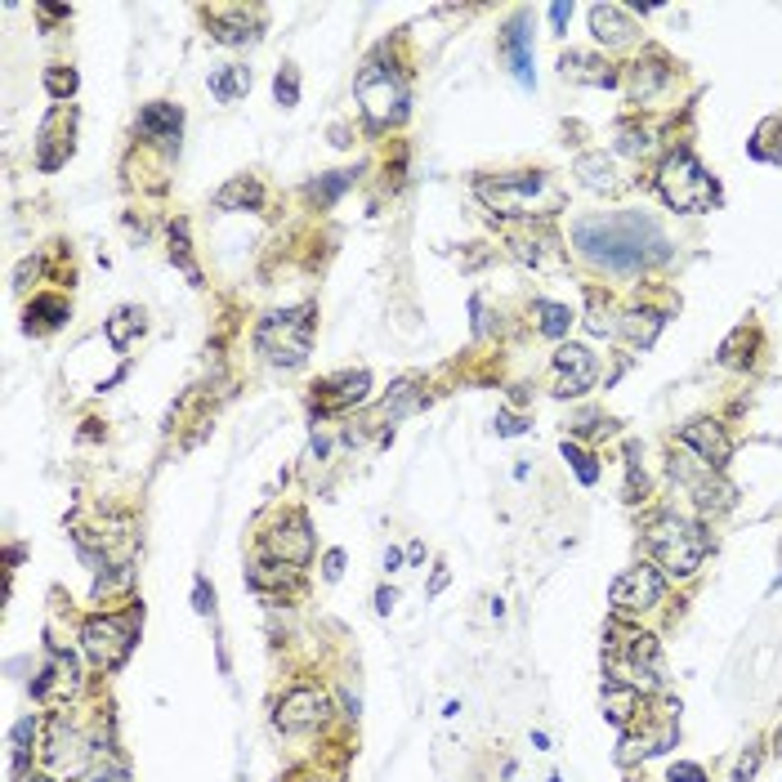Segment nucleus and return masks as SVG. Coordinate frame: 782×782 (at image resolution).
<instances>
[{
  "label": "nucleus",
  "instance_id": "obj_2",
  "mask_svg": "<svg viewBox=\"0 0 782 782\" xmlns=\"http://www.w3.org/2000/svg\"><path fill=\"white\" fill-rule=\"evenodd\" d=\"M604 671L608 684H626V689H657L662 684V657H657V644L640 631H626L622 622L608 626L604 640Z\"/></svg>",
  "mask_w": 782,
  "mask_h": 782
},
{
  "label": "nucleus",
  "instance_id": "obj_16",
  "mask_svg": "<svg viewBox=\"0 0 782 782\" xmlns=\"http://www.w3.org/2000/svg\"><path fill=\"white\" fill-rule=\"evenodd\" d=\"M501 50H505V59H510L514 76H519V85H537V68H532L528 14H514V18H510V27H505V36H501Z\"/></svg>",
  "mask_w": 782,
  "mask_h": 782
},
{
  "label": "nucleus",
  "instance_id": "obj_27",
  "mask_svg": "<svg viewBox=\"0 0 782 782\" xmlns=\"http://www.w3.org/2000/svg\"><path fill=\"white\" fill-rule=\"evenodd\" d=\"M63 318H68V304L59 295H45V300L27 304V331H54Z\"/></svg>",
  "mask_w": 782,
  "mask_h": 782
},
{
  "label": "nucleus",
  "instance_id": "obj_41",
  "mask_svg": "<svg viewBox=\"0 0 782 782\" xmlns=\"http://www.w3.org/2000/svg\"><path fill=\"white\" fill-rule=\"evenodd\" d=\"M193 608L202 617H211V608H215V590L206 586V577H197V586H193Z\"/></svg>",
  "mask_w": 782,
  "mask_h": 782
},
{
  "label": "nucleus",
  "instance_id": "obj_15",
  "mask_svg": "<svg viewBox=\"0 0 782 782\" xmlns=\"http://www.w3.org/2000/svg\"><path fill=\"white\" fill-rule=\"evenodd\" d=\"M680 443H684V452L702 456V461L715 465V470H720V465L733 456L729 434H724V429L715 425V421H689V425L680 429Z\"/></svg>",
  "mask_w": 782,
  "mask_h": 782
},
{
  "label": "nucleus",
  "instance_id": "obj_29",
  "mask_svg": "<svg viewBox=\"0 0 782 782\" xmlns=\"http://www.w3.org/2000/svg\"><path fill=\"white\" fill-rule=\"evenodd\" d=\"M246 90H251V68H224L211 76V94L219 103H237Z\"/></svg>",
  "mask_w": 782,
  "mask_h": 782
},
{
  "label": "nucleus",
  "instance_id": "obj_13",
  "mask_svg": "<svg viewBox=\"0 0 782 782\" xmlns=\"http://www.w3.org/2000/svg\"><path fill=\"white\" fill-rule=\"evenodd\" d=\"M555 371H559V389H555L559 398L586 394V389L595 385V376H599L595 354H590V349H581V345H559L555 349Z\"/></svg>",
  "mask_w": 782,
  "mask_h": 782
},
{
  "label": "nucleus",
  "instance_id": "obj_11",
  "mask_svg": "<svg viewBox=\"0 0 782 782\" xmlns=\"http://www.w3.org/2000/svg\"><path fill=\"white\" fill-rule=\"evenodd\" d=\"M327 711H331L327 693L313 689V684H300V689H291L278 702V715H273V724H278L282 733H304V729H318V724L327 720Z\"/></svg>",
  "mask_w": 782,
  "mask_h": 782
},
{
  "label": "nucleus",
  "instance_id": "obj_37",
  "mask_svg": "<svg viewBox=\"0 0 782 782\" xmlns=\"http://www.w3.org/2000/svg\"><path fill=\"white\" fill-rule=\"evenodd\" d=\"M76 782H126V769H121L117 760H99V765L85 769V774L76 778Z\"/></svg>",
  "mask_w": 782,
  "mask_h": 782
},
{
  "label": "nucleus",
  "instance_id": "obj_4",
  "mask_svg": "<svg viewBox=\"0 0 782 782\" xmlns=\"http://www.w3.org/2000/svg\"><path fill=\"white\" fill-rule=\"evenodd\" d=\"M648 550L657 555V564L675 577H693L702 568V559L711 555V532L702 523H689L680 514H666L648 528Z\"/></svg>",
  "mask_w": 782,
  "mask_h": 782
},
{
  "label": "nucleus",
  "instance_id": "obj_50",
  "mask_svg": "<svg viewBox=\"0 0 782 782\" xmlns=\"http://www.w3.org/2000/svg\"><path fill=\"white\" fill-rule=\"evenodd\" d=\"M774 590H782V577H778V581H774Z\"/></svg>",
  "mask_w": 782,
  "mask_h": 782
},
{
  "label": "nucleus",
  "instance_id": "obj_32",
  "mask_svg": "<svg viewBox=\"0 0 782 782\" xmlns=\"http://www.w3.org/2000/svg\"><path fill=\"white\" fill-rule=\"evenodd\" d=\"M564 461H572V470H577V479L586 483V488H595V483H599V465H595V456L581 452L577 443H564Z\"/></svg>",
  "mask_w": 782,
  "mask_h": 782
},
{
  "label": "nucleus",
  "instance_id": "obj_46",
  "mask_svg": "<svg viewBox=\"0 0 782 782\" xmlns=\"http://www.w3.org/2000/svg\"><path fill=\"white\" fill-rule=\"evenodd\" d=\"M568 18H572V5H550V27H555V32H564Z\"/></svg>",
  "mask_w": 782,
  "mask_h": 782
},
{
  "label": "nucleus",
  "instance_id": "obj_23",
  "mask_svg": "<svg viewBox=\"0 0 782 782\" xmlns=\"http://www.w3.org/2000/svg\"><path fill=\"white\" fill-rule=\"evenodd\" d=\"M666 327V318L662 313H653V309H635V313H626L622 322H617V331H622L626 340H631L635 349H648L657 340V331Z\"/></svg>",
  "mask_w": 782,
  "mask_h": 782
},
{
  "label": "nucleus",
  "instance_id": "obj_28",
  "mask_svg": "<svg viewBox=\"0 0 782 782\" xmlns=\"http://www.w3.org/2000/svg\"><path fill=\"white\" fill-rule=\"evenodd\" d=\"M532 313H537V327H541V336H550V340L568 336V327H572V313H568V304H555V300H537V304H532Z\"/></svg>",
  "mask_w": 782,
  "mask_h": 782
},
{
  "label": "nucleus",
  "instance_id": "obj_45",
  "mask_svg": "<svg viewBox=\"0 0 782 782\" xmlns=\"http://www.w3.org/2000/svg\"><path fill=\"white\" fill-rule=\"evenodd\" d=\"M394 604H398V595H394L389 586H385V590H376V613H380V617L394 613Z\"/></svg>",
  "mask_w": 782,
  "mask_h": 782
},
{
  "label": "nucleus",
  "instance_id": "obj_20",
  "mask_svg": "<svg viewBox=\"0 0 782 782\" xmlns=\"http://www.w3.org/2000/svg\"><path fill=\"white\" fill-rule=\"evenodd\" d=\"M179 126H184V112L175 103H148L139 112V135L157 139V143H179Z\"/></svg>",
  "mask_w": 782,
  "mask_h": 782
},
{
  "label": "nucleus",
  "instance_id": "obj_21",
  "mask_svg": "<svg viewBox=\"0 0 782 782\" xmlns=\"http://www.w3.org/2000/svg\"><path fill=\"white\" fill-rule=\"evenodd\" d=\"M215 206H219V211H260V206H264L260 179H251V175L228 179V184L215 193Z\"/></svg>",
  "mask_w": 782,
  "mask_h": 782
},
{
  "label": "nucleus",
  "instance_id": "obj_19",
  "mask_svg": "<svg viewBox=\"0 0 782 782\" xmlns=\"http://www.w3.org/2000/svg\"><path fill=\"white\" fill-rule=\"evenodd\" d=\"M590 32H595V41H604V45H631L635 41L631 14L617 9V5H595V9H590Z\"/></svg>",
  "mask_w": 782,
  "mask_h": 782
},
{
  "label": "nucleus",
  "instance_id": "obj_9",
  "mask_svg": "<svg viewBox=\"0 0 782 782\" xmlns=\"http://www.w3.org/2000/svg\"><path fill=\"white\" fill-rule=\"evenodd\" d=\"M671 474L689 488V497L702 505V510H729L733 505V488L720 479V470L715 465H707L702 456H689V452H680V456H671Z\"/></svg>",
  "mask_w": 782,
  "mask_h": 782
},
{
  "label": "nucleus",
  "instance_id": "obj_31",
  "mask_svg": "<svg viewBox=\"0 0 782 782\" xmlns=\"http://www.w3.org/2000/svg\"><path fill=\"white\" fill-rule=\"evenodd\" d=\"M349 179H354V170H331V175L322 179V184H309V197H313L318 206H331V202H336V197L349 188Z\"/></svg>",
  "mask_w": 782,
  "mask_h": 782
},
{
  "label": "nucleus",
  "instance_id": "obj_8",
  "mask_svg": "<svg viewBox=\"0 0 782 782\" xmlns=\"http://www.w3.org/2000/svg\"><path fill=\"white\" fill-rule=\"evenodd\" d=\"M81 644L90 653V662L99 671H117L130 653H135V613H121V617H94L85 622Z\"/></svg>",
  "mask_w": 782,
  "mask_h": 782
},
{
  "label": "nucleus",
  "instance_id": "obj_43",
  "mask_svg": "<svg viewBox=\"0 0 782 782\" xmlns=\"http://www.w3.org/2000/svg\"><path fill=\"white\" fill-rule=\"evenodd\" d=\"M523 429H528V421H519V416H510V412H501V416H497V434H501V438L523 434Z\"/></svg>",
  "mask_w": 782,
  "mask_h": 782
},
{
  "label": "nucleus",
  "instance_id": "obj_1",
  "mask_svg": "<svg viewBox=\"0 0 782 782\" xmlns=\"http://www.w3.org/2000/svg\"><path fill=\"white\" fill-rule=\"evenodd\" d=\"M572 242H577L581 255H590L595 264H604V269H613V273L648 269V264L671 255V242H666V233L657 228V219H648L640 211L577 219V224H572Z\"/></svg>",
  "mask_w": 782,
  "mask_h": 782
},
{
  "label": "nucleus",
  "instance_id": "obj_17",
  "mask_svg": "<svg viewBox=\"0 0 782 782\" xmlns=\"http://www.w3.org/2000/svg\"><path fill=\"white\" fill-rule=\"evenodd\" d=\"M76 684H81V680H76V662H72L68 653H59V648H54L50 662H45V671L36 675L32 693L41 702H63L68 693H76Z\"/></svg>",
  "mask_w": 782,
  "mask_h": 782
},
{
  "label": "nucleus",
  "instance_id": "obj_48",
  "mask_svg": "<svg viewBox=\"0 0 782 782\" xmlns=\"http://www.w3.org/2000/svg\"><path fill=\"white\" fill-rule=\"evenodd\" d=\"M443 586H447V568H438V572H434V581H429V595H438Z\"/></svg>",
  "mask_w": 782,
  "mask_h": 782
},
{
  "label": "nucleus",
  "instance_id": "obj_10",
  "mask_svg": "<svg viewBox=\"0 0 782 782\" xmlns=\"http://www.w3.org/2000/svg\"><path fill=\"white\" fill-rule=\"evenodd\" d=\"M662 595H666L662 572L648 568V564L631 568V572H622V577L613 581V590H608V599H613V613H617V617L648 613V608L662 604Z\"/></svg>",
  "mask_w": 782,
  "mask_h": 782
},
{
  "label": "nucleus",
  "instance_id": "obj_51",
  "mask_svg": "<svg viewBox=\"0 0 782 782\" xmlns=\"http://www.w3.org/2000/svg\"><path fill=\"white\" fill-rule=\"evenodd\" d=\"M32 782H50V778H32Z\"/></svg>",
  "mask_w": 782,
  "mask_h": 782
},
{
  "label": "nucleus",
  "instance_id": "obj_22",
  "mask_svg": "<svg viewBox=\"0 0 782 782\" xmlns=\"http://www.w3.org/2000/svg\"><path fill=\"white\" fill-rule=\"evenodd\" d=\"M581 175V184L586 188H595V193H613L622 179H617V166L604 157V152H581L577 157V166H572Z\"/></svg>",
  "mask_w": 782,
  "mask_h": 782
},
{
  "label": "nucleus",
  "instance_id": "obj_7",
  "mask_svg": "<svg viewBox=\"0 0 782 782\" xmlns=\"http://www.w3.org/2000/svg\"><path fill=\"white\" fill-rule=\"evenodd\" d=\"M354 94H358L362 117L376 130L398 126V121L407 117V85H403V76L394 68H385V63H367L354 81Z\"/></svg>",
  "mask_w": 782,
  "mask_h": 782
},
{
  "label": "nucleus",
  "instance_id": "obj_24",
  "mask_svg": "<svg viewBox=\"0 0 782 782\" xmlns=\"http://www.w3.org/2000/svg\"><path fill=\"white\" fill-rule=\"evenodd\" d=\"M514 255H519V260H528L532 269H546V273L564 264V255H559V246H555V237H550V233H541L537 242L519 237V242H514Z\"/></svg>",
  "mask_w": 782,
  "mask_h": 782
},
{
  "label": "nucleus",
  "instance_id": "obj_6",
  "mask_svg": "<svg viewBox=\"0 0 782 782\" xmlns=\"http://www.w3.org/2000/svg\"><path fill=\"white\" fill-rule=\"evenodd\" d=\"M313 309L300 304V309H282V313H269L255 331V349H260L269 362L278 367H300L309 358V345H313Z\"/></svg>",
  "mask_w": 782,
  "mask_h": 782
},
{
  "label": "nucleus",
  "instance_id": "obj_39",
  "mask_svg": "<svg viewBox=\"0 0 782 782\" xmlns=\"http://www.w3.org/2000/svg\"><path fill=\"white\" fill-rule=\"evenodd\" d=\"M666 782H707V774H702V765H689V760H675V765L666 769Z\"/></svg>",
  "mask_w": 782,
  "mask_h": 782
},
{
  "label": "nucleus",
  "instance_id": "obj_3",
  "mask_svg": "<svg viewBox=\"0 0 782 782\" xmlns=\"http://www.w3.org/2000/svg\"><path fill=\"white\" fill-rule=\"evenodd\" d=\"M479 197L501 215H555L564 206V193H559V184L546 170L479 179Z\"/></svg>",
  "mask_w": 782,
  "mask_h": 782
},
{
  "label": "nucleus",
  "instance_id": "obj_18",
  "mask_svg": "<svg viewBox=\"0 0 782 782\" xmlns=\"http://www.w3.org/2000/svg\"><path fill=\"white\" fill-rule=\"evenodd\" d=\"M559 72H564V81H581V85H604V90L617 85L613 63H604L599 54H586V50H568L559 59Z\"/></svg>",
  "mask_w": 782,
  "mask_h": 782
},
{
  "label": "nucleus",
  "instance_id": "obj_42",
  "mask_svg": "<svg viewBox=\"0 0 782 782\" xmlns=\"http://www.w3.org/2000/svg\"><path fill=\"white\" fill-rule=\"evenodd\" d=\"M340 572H345V550H327V555H322V577L340 581Z\"/></svg>",
  "mask_w": 782,
  "mask_h": 782
},
{
  "label": "nucleus",
  "instance_id": "obj_30",
  "mask_svg": "<svg viewBox=\"0 0 782 782\" xmlns=\"http://www.w3.org/2000/svg\"><path fill=\"white\" fill-rule=\"evenodd\" d=\"M170 260H175L179 269H184V278H188V282L202 286V269L193 264V251H188V224H184V219H179V224L170 228Z\"/></svg>",
  "mask_w": 782,
  "mask_h": 782
},
{
  "label": "nucleus",
  "instance_id": "obj_14",
  "mask_svg": "<svg viewBox=\"0 0 782 782\" xmlns=\"http://www.w3.org/2000/svg\"><path fill=\"white\" fill-rule=\"evenodd\" d=\"M367 394H371L367 371H340V376L318 385V412H349V407L367 403Z\"/></svg>",
  "mask_w": 782,
  "mask_h": 782
},
{
  "label": "nucleus",
  "instance_id": "obj_5",
  "mask_svg": "<svg viewBox=\"0 0 782 782\" xmlns=\"http://www.w3.org/2000/svg\"><path fill=\"white\" fill-rule=\"evenodd\" d=\"M657 193H662V202L671 206V211H684V215L711 211V206L720 202L715 179L698 166V157H689V152H675V157L662 161V170H657Z\"/></svg>",
  "mask_w": 782,
  "mask_h": 782
},
{
  "label": "nucleus",
  "instance_id": "obj_12",
  "mask_svg": "<svg viewBox=\"0 0 782 782\" xmlns=\"http://www.w3.org/2000/svg\"><path fill=\"white\" fill-rule=\"evenodd\" d=\"M269 555L278 559V564H291V568H304L313 555V532H309V519H304L300 510L286 514L278 528L269 532Z\"/></svg>",
  "mask_w": 782,
  "mask_h": 782
},
{
  "label": "nucleus",
  "instance_id": "obj_26",
  "mask_svg": "<svg viewBox=\"0 0 782 782\" xmlns=\"http://www.w3.org/2000/svg\"><path fill=\"white\" fill-rule=\"evenodd\" d=\"M139 331H143V313L139 309H117L108 318V345L117 349V354H126L130 340H135Z\"/></svg>",
  "mask_w": 782,
  "mask_h": 782
},
{
  "label": "nucleus",
  "instance_id": "obj_47",
  "mask_svg": "<svg viewBox=\"0 0 782 782\" xmlns=\"http://www.w3.org/2000/svg\"><path fill=\"white\" fill-rule=\"evenodd\" d=\"M398 564H403V550L389 546V550H385V572H398Z\"/></svg>",
  "mask_w": 782,
  "mask_h": 782
},
{
  "label": "nucleus",
  "instance_id": "obj_36",
  "mask_svg": "<svg viewBox=\"0 0 782 782\" xmlns=\"http://www.w3.org/2000/svg\"><path fill=\"white\" fill-rule=\"evenodd\" d=\"M45 90H50L54 99H68V94H76V72L72 68H50L45 72Z\"/></svg>",
  "mask_w": 782,
  "mask_h": 782
},
{
  "label": "nucleus",
  "instance_id": "obj_49",
  "mask_svg": "<svg viewBox=\"0 0 782 782\" xmlns=\"http://www.w3.org/2000/svg\"><path fill=\"white\" fill-rule=\"evenodd\" d=\"M407 559H412V564H421V559H425V546H421V541H412V546H407Z\"/></svg>",
  "mask_w": 782,
  "mask_h": 782
},
{
  "label": "nucleus",
  "instance_id": "obj_44",
  "mask_svg": "<svg viewBox=\"0 0 782 782\" xmlns=\"http://www.w3.org/2000/svg\"><path fill=\"white\" fill-rule=\"evenodd\" d=\"M653 148V143H648V135L640 130V135H635V130H622V152H648Z\"/></svg>",
  "mask_w": 782,
  "mask_h": 782
},
{
  "label": "nucleus",
  "instance_id": "obj_38",
  "mask_svg": "<svg viewBox=\"0 0 782 782\" xmlns=\"http://www.w3.org/2000/svg\"><path fill=\"white\" fill-rule=\"evenodd\" d=\"M130 577H135V568H130V564H121L117 572H112V577H99V581H94V595H112V590H126L130 586Z\"/></svg>",
  "mask_w": 782,
  "mask_h": 782
},
{
  "label": "nucleus",
  "instance_id": "obj_40",
  "mask_svg": "<svg viewBox=\"0 0 782 782\" xmlns=\"http://www.w3.org/2000/svg\"><path fill=\"white\" fill-rule=\"evenodd\" d=\"M760 769V747H747V756L738 760V769H733V782H751Z\"/></svg>",
  "mask_w": 782,
  "mask_h": 782
},
{
  "label": "nucleus",
  "instance_id": "obj_35",
  "mask_svg": "<svg viewBox=\"0 0 782 782\" xmlns=\"http://www.w3.org/2000/svg\"><path fill=\"white\" fill-rule=\"evenodd\" d=\"M666 76H671V72H666V63H662V59H653V63L644 68V76H635V99H648V94H653L657 85L666 81Z\"/></svg>",
  "mask_w": 782,
  "mask_h": 782
},
{
  "label": "nucleus",
  "instance_id": "obj_34",
  "mask_svg": "<svg viewBox=\"0 0 782 782\" xmlns=\"http://www.w3.org/2000/svg\"><path fill=\"white\" fill-rule=\"evenodd\" d=\"M273 94H278L282 108H295V103H300V76H295L291 63H286V68L273 76Z\"/></svg>",
  "mask_w": 782,
  "mask_h": 782
},
{
  "label": "nucleus",
  "instance_id": "obj_33",
  "mask_svg": "<svg viewBox=\"0 0 782 782\" xmlns=\"http://www.w3.org/2000/svg\"><path fill=\"white\" fill-rule=\"evenodd\" d=\"M36 729H41V724H36V715H27V720H18V724H14V733H9V751H14V765H18L23 756H32Z\"/></svg>",
  "mask_w": 782,
  "mask_h": 782
},
{
  "label": "nucleus",
  "instance_id": "obj_25",
  "mask_svg": "<svg viewBox=\"0 0 782 782\" xmlns=\"http://www.w3.org/2000/svg\"><path fill=\"white\" fill-rule=\"evenodd\" d=\"M211 27H215V41H224V45L255 41V32L246 27V9H215Z\"/></svg>",
  "mask_w": 782,
  "mask_h": 782
}]
</instances>
